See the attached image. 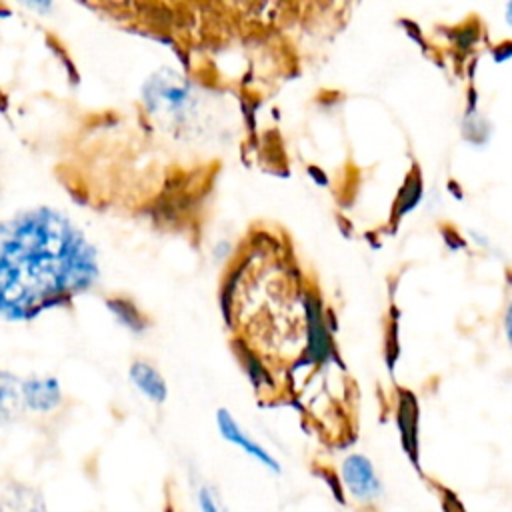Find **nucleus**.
I'll list each match as a JSON object with an SVG mask.
<instances>
[{"instance_id":"nucleus-4","label":"nucleus","mask_w":512,"mask_h":512,"mask_svg":"<svg viewBox=\"0 0 512 512\" xmlns=\"http://www.w3.org/2000/svg\"><path fill=\"white\" fill-rule=\"evenodd\" d=\"M216 424H218L220 436H222L226 442L238 446L242 452H246L248 456H252L254 460H258V462H260L264 468H268L270 472L280 474L282 468H280L278 460H276L260 442H256L252 436H248V434L242 430V426L236 422V418L230 414V410L218 408V412H216Z\"/></svg>"},{"instance_id":"nucleus-12","label":"nucleus","mask_w":512,"mask_h":512,"mask_svg":"<svg viewBox=\"0 0 512 512\" xmlns=\"http://www.w3.org/2000/svg\"><path fill=\"white\" fill-rule=\"evenodd\" d=\"M506 20H508V24L512 26V0H510L508 6H506Z\"/></svg>"},{"instance_id":"nucleus-1","label":"nucleus","mask_w":512,"mask_h":512,"mask_svg":"<svg viewBox=\"0 0 512 512\" xmlns=\"http://www.w3.org/2000/svg\"><path fill=\"white\" fill-rule=\"evenodd\" d=\"M96 278V252L64 214L34 208L0 222V314L8 320H30Z\"/></svg>"},{"instance_id":"nucleus-11","label":"nucleus","mask_w":512,"mask_h":512,"mask_svg":"<svg viewBox=\"0 0 512 512\" xmlns=\"http://www.w3.org/2000/svg\"><path fill=\"white\" fill-rule=\"evenodd\" d=\"M504 332H506L508 344L512 346V302H510V306L506 308V316H504Z\"/></svg>"},{"instance_id":"nucleus-7","label":"nucleus","mask_w":512,"mask_h":512,"mask_svg":"<svg viewBox=\"0 0 512 512\" xmlns=\"http://www.w3.org/2000/svg\"><path fill=\"white\" fill-rule=\"evenodd\" d=\"M20 382L12 372L0 370V426L18 422L26 412Z\"/></svg>"},{"instance_id":"nucleus-2","label":"nucleus","mask_w":512,"mask_h":512,"mask_svg":"<svg viewBox=\"0 0 512 512\" xmlns=\"http://www.w3.org/2000/svg\"><path fill=\"white\" fill-rule=\"evenodd\" d=\"M142 100L150 116L174 134L190 128L200 112L194 86L172 70L150 76L142 88Z\"/></svg>"},{"instance_id":"nucleus-8","label":"nucleus","mask_w":512,"mask_h":512,"mask_svg":"<svg viewBox=\"0 0 512 512\" xmlns=\"http://www.w3.org/2000/svg\"><path fill=\"white\" fill-rule=\"evenodd\" d=\"M0 512H48L42 494L26 484H10L0 496Z\"/></svg>"},{"instance_id":"nucleus-9","label":"nucleus","mask_w":512,"mask_h":512,"mask_svg":"<svg viewBox=\"0 0 512 512\" xmlns=\"http://www.w3.org/2000/svg\"><path fill=\"white\" fill-rule=\"evenodd\" d=\"M196 498H198V510L200 512H224L216 492L210 486H206V484L200 486Z\"/></svg>"},{"instance_id":"nucleus-10","label":"nucleus","mask_w":512,"mask_h":512,"mask_svg":"<svg viewBox=\"0 0 512 512\" xmlns=\"http://www.w3.org/2000/svg\"><path fill=\"white\" fill-rule=\"evenodd\" d=\"M20 2H24L28 8L38 10V12H46L52 4V0H20Z\"/></svg>"},{"instance_id":"nucleus-6","label":"nucleus","mask_w":512,"mask_h":512,"mask_svg":"<svg viewBox=\"0 0 512 512\" xmlns=\"http://www.w3.org/2000/svg\"><path fill=\"white\" fill-rule=\"evenodd\" d=\"M128 378L132 386L152 404H164L168 398V384L162 372L148 360L136 358L128 368Z\"/></svg>"},{"instance_id":"nucleus-5","label":"nucleus","mask_w":512,"mask_h":512,"mask_svg":"<svg viewBox=\"0 0 512 512\" xmlns=\"http://www.w3.org/2000/svg\"><path fill=\"white\" fill-rule=\"evenodd\" d=\"M24 406L36 414H50L54 412L62 400V386L56 376H28L20 382Z\"/></svg>"},{"instance_id":"nucleus-3","label":"nucleus","mask_w":512,"mask_h":512,"mask_svg":"<svg viewBox=\"0 0 512 512\" xmlns=\"http://www.w3.org/2000/svg\"><path fill=\"white\" fill-rule=\"evenodd\" d=\"M340 478L350 496L362 504L376 502L382 496V482L372 460L360 452L348 454L340 464Z\"/></svg>"}]
</instances>
